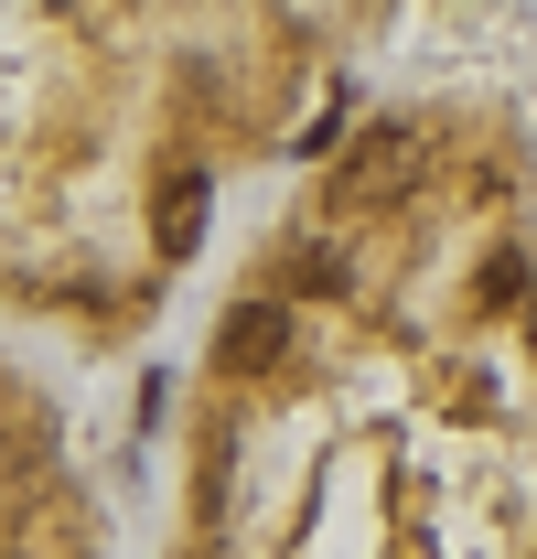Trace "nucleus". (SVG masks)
Here are the masks:
<instances>
[{"instance_id": "3", "label": "nucleus", "mask_w": 537, "mask_h": 559, "mask_svg": "<svg viewBox=\"0 0 537 559\" xmlns=\"http://www.w3.org/2000/svg\"><path fill=\"white\" fill-rule=\"evenodd\" d=\"M279 355V301H259V312H226V366H268Z\"/></svg>"}, {"instance_id": "1", "label": "nucleus", "mask_w": 537, "mask_h": 559, "mask_svg": "<svg viewBox=\"0 0 537 559\" xmlns=\"http://www.w3.org/2000/svg\"><path fill=\"white\" fill-rule=\"evenodd\" d=\"M408 173H419V130H398V119H387V130H366L355 151H344V173H334V205H387V194H398Z\"/></svg>"}, {"instance_id": "2", "label": "nucleus", "mask_w": 537, "mask_h": 559, "mask_svg": "<svg viewBox=\"0 0 537 559\" xmlns=\"http://www.w3.org/2000/svg\"><path fill=\"white\" fill-rule=\"evenodd\" d=\"M151 237H162V259H183L204 237V173H172L162 183V205H151Z\"/></svg>"}]
</instances>
